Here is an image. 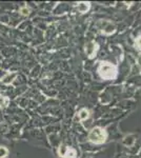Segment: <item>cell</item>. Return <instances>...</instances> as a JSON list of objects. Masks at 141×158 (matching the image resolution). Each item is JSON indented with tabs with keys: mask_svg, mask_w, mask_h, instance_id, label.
<instances>
[{
	"mask_svg": "<svg viewBox=\"0 0 141 158\" xmlns=\"http://www.w3.org/2000/svg\"><path fill=\"white\" fill-rule=\"evenodd\" d=\"M98 72L103 79H113L117 75V68L109 62H101L98 68Z\"/></svg>",
	"mask_w": 141,
	"mask_h": 158,
	"instance_id": "6da1fadb",
	"label": "cell"
},
{
	"mask_svg": "<svg viewBox=\"0 0 141 158\" xmlns=\"http://www.w3.org/2000/svg\"><path fill=\"white\" fill-rule=\"evenodd\" d=\"M89 139L91 142H94V143H103L106 139V132L104 129L102 128H94L89 132Z\"/></svg>",
	"mask_w": 141,
	"mask_h": 158,
	"instance_id": "7a4b0ae2",
	"label": "cell"
},
{
	"mask_svg": "<svg viewBox=\"0 0 141 158\" xmlns=\"http://www.w3.org/2000/svg\"><path fill=\"white\" fill-rule=\"evenodd\" d=\"M96 43L95 42H91L89 44H88V47H86V52H88V54L89 56L94 55V53H96V49H95L94 47H96Z\"/></svg>",
	"mask_w": 141,
	"mask_h": 158,
	"instance_id": "3957f363",
	"label": "cell"
},
{
	"mask_svg": "<svg viewBox=\"0 0 141 158\" xmlns=\"http://www.w3.org/2000/svg\"><path fill=\"white\" fill-rule=\"evenodd\" d=\"M89 9V2H80V3H78V10L81 13L86 12Z\"/></svg>",
	"mask_w": 141,
	"mask_h": 158,
	"instance_id": "277c9868",
	"label": "cell"
},
{
	"mask_svg": "<svg viewBox=\"0 0 141 158\" xmlns=\"http://www.w3.org/2000/svg\"><path fill=\"white\" fill-rule=\"evenodd\" d=\"M64 158H76V151L71 148H68V151L64 153Z\"/></svg>",
	"mask_w": 141,
	"mask_h": 158,
	"instance_id": "5b68a950",
	"label": "cell"
},
{
	"mask_svg": "<svg viewBox=\"0 0 141 158\" xmlns=\"http://www.w3.org/2000/svg\"><path fill=\"white\" fill-rule=\"evenodd\" d=\"M9 98L6 97V96H1L0 95V108H4L9 104Z\"/></svg>",
	"mask_w": 141,
	"mask_h": 158,
	"instance_id": "8992f818",
	"label": "cell"
},
{
	"mask_svg": "<svg viewBox=\"0 0 141 158\" xmlns=\"http://www.w3.org/2000/svg\"><path fill=\"white\" fill-rule=\"evenodd\" d=\"M89 117V111L85 109L81 110L80 112H79V118L81 119V120H84V119H86Z\"/></svg>",
	"mask_w": 141,
	"mask_h": 158,
	"instance_id": "52a82bcc",
	"label": "cell"
},
{
	"mask_svg": "<svg viewBox=\"0 0 141 158\" xmlns=\"http://www.w3.org/2000/svg\"><path fill=\"white\" fill-rule=\"evenodd\" d=\"M7 154V150L3 147H0V158H4Z\"/></svg>",
	"mask_w": 141,
	"mask_h": 158,
	"instance_id": "ba28073f",
	"label": "cell"
},
{
	"mask_svg": "<svg viewBox=\"0 0 141 158\" xmlns=\"http://www.w3.org/2000/svg\"><path fill=\"white\" fill-rule=\"evenodd\" d=\"M136 47H137L139 50H141V36L138 37L137 40H136Z\"/></svg>",
	"mask_w": 141,
	"mask_h": 158,
	"instance_id": "9c48e42d",
	"label": "cell"
},
{
	"mask_svg": "<svg viewBox=\"0 0 141 158\" xmlns=\"http://www.w3.org/2000/svg\"><path fill=\"white\" fill-rule=\"evenodd\" d=\"M21 12H22V14H24V15L29 14V10H27V9H22Z\"/></svg>",
	"mask_w": 141,
	"mask_h": 158,
	"instance_id": "30bf717a",
	"label": "cell"
}]
</instances>
